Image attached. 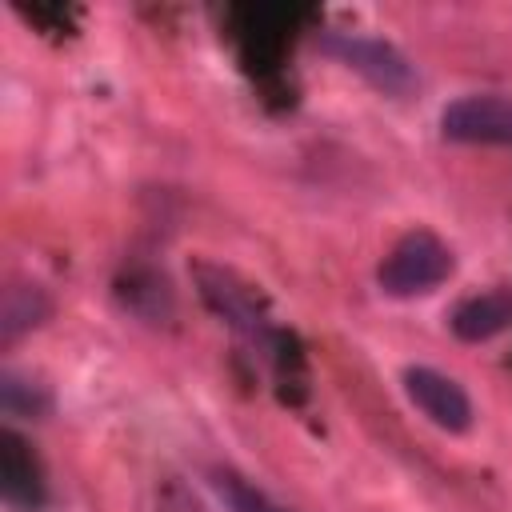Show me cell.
<instances>
[{"instance_id": "obj_2", "label": "cell", "mask_w": 512, "mask_h": 512, "mask_svg": "<svg viewBox=\"0 0 512 512\" xmlns=\"http://www.w3.org/2000/svg\"><path fill=\"white\" fill-rule=\"evenodd\" d=\"M192 276H196L200 300H204L228 328H236L248 344L272 348V344L280 340V332H276V324H272L264 300H260V296L252 292V284H244L236 272H228V268L204 260V264L192 268Z\"/></svg>"}, {"instance_id": "obj_3", "label": "cell", "mask_w": 512, "mask_h": 512, "mask_svg": "<svg viewBox=\"0 0 512 512\" xmlns=\"http://www.w3.org/2000/svg\"><path fill=\"white\" fill-rule=\"evenodd\" d=\"M320 48L328 56H336L344 68L360 72L372 88L388 92V96H408L420 76L412 68V60L388 44L384 36H360V32H320Z\"/></svg>"}, {"instance_id": "obj_8", "label": "cell", "mask_w": 512, "mask_h": 512, "mask_svg": "<svg viewBox=\"0 0 512 512\" xmlns=\"http://www.w3.org/2000/svg\"><path fill=\"white\" fill-rule=\"evenodd\" d=\"M48 312H52V300H48V292H44L40 284H32V280H12V284L4 288V300H0V340H4V344L20 340V336L32 332Z\"/></svg>"}, {"instance_id": "obj_1", "label": "cell", "mask_w": 512, "mask_h": 512, "mask_svg": "<svg viewBox=\"0 0 512 512\" xmlns=\"http://www.w3.org/2000/svg\"><path fill=\"white\" fill-rule=\"evenodd\" d=\"M452 268H456L452 248L436 232L412 228V232H404L388 248V256L376 268V280H380V292L384 296L408 300V296H424V292L440 288L452 276Z\"/></svg>"}, {"instance_id": "obj_7", "label": "cell", "mask_w": 512, "mask_h": 512, "mask_svg": "<svg viewBox=\"0 0 512 512\" xmlns=\"http://www.w3.org/2000/svg\"><path fill=\"white\" fill-rule=\"evenodd\" d=\"M512 324V292H476L468 300H460L452 308V332L468 344H480V340H492L500 336L504 328Z\"/></svg>"}, {"instance_id": "obj_4", "label": "cell", "mask_w": 512, "mask_h": 512, "mask_svg": "<svg viewBox=\"0 0 512 512\" xmlns=\"http://www.w3.org/2000/svg\"><path fill=\"white\" fill-rule=\"evenodd\" d=\"M444 140L456 144H504L512 148V100L500 92H468L440 112Z\"/></svg>"}, {"instance_id": "obj_11", "label": "cell", "mask_w": 512, "mask_h": 512, "mask_svg": "<svg viewBox=\"0 0 512 512\" xmlns=\"http://www.w3.org/2000/svg\"><path fill=\"white\" fill-rule=\"evenodd\" d=\"M164 512H200V504H192V500H184V496H168V500H164Z\"/></svg>"}, {"instance_id": "obj_6", "label": "cell", "mask_w": 512, "mask_h": 512, "mask_svg": "<svg viewBox=\"0 0 512 512\" xmlns=\"http://www.w3.org/2000/svg\"><path fill=\"white\" fill-rule=\"evenodd\" d=\"M0 496L12 512H40L48 500L44 468L16 428L0 432Z\"/></svg>"}, {"instance_id": "obj_10", "label": "cell", "mask_w": 512, "mask_h": 512, "mask_svg": "<svg viewBox=\"0 0 512 512\" xmlns=\"http://www.w3.org/2000/svg\"><path fill=\"white\" fill-rule=\"evenodd\" d=\"M0 404L8 416H36L48 408V392L40 384H32V376L16 372V368H4L0 372Z\"/></svg>"}, {"instance_id": "obj_5", "label": "cell", "mask_w": 512, "mask_h": 512, "mask_svg": "<svg viewBox=\"0 0 512 512\" xmlns=\"http://www.w3.org/2000/svg\"><path fill=\"white\" fill-rule=\"evenodd\" d=\"M404 392L444 432H464L472 424V400H468V392L452 376H444V372H436L428 364L404 368Z\"/></svg>"}, {"instance_id": "obj_9", "label": "cell", "mask_w": 512, "mask_h": 512, "mask_svg": "<svg viewBox=\"0 0 512 512\" xmlns=\"http://www.w3.org/2000/svg\"><path fill=\"white\" fill-rule=\"evenodd\" d=\"M208 480H212V488H216V496L224 500L228 512H288L284 504H276L268 492H260L256 484H248L232 468H212Z\"/></svg>"}]
</instances>
